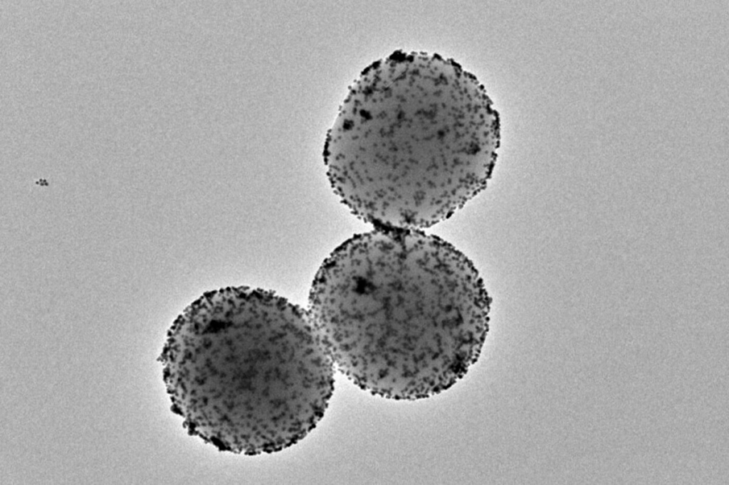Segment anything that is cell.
Returning <instances> with one entry per match:
<instances>
[{"label": "cell", "instance_id": "3957f363", "mask_svg": "<svg viewBox=\"0 0 729 485\" xmlns=\"http://www.w3.org/2000/svg\"><path fill=\"white\" fill-rule=\"evenodd\" d=\"M435 64L393 57L352 88L325 148L330 185L375 228L421 230L452 215L491 176L497 130L479 105L440 98Z\"/></svg>", "mask_w": 729, "mask_h": 485}, {"label": "cell", "instance_id": "7a4b0ae2", "mask_svg": "<svg viewBox=\"0 0 729 485\" xmlns=\"http://www.w3.org/2000/svg\"><path fill=\"white\" fill-rule=\"evenodd\" d=\"M162 360L191 428L237 452L303 439L334 390V363L310 314L261 289L204 294L174 321Z\"/></svg>", "mask_w": 729, "mask_h": 485}, {"label": "cell", "instance_id": "6da1fadb", "mask_svg": "<svg viewBox=\"0 0 729 485\" xmlns=\"http://www.w3.org/2000/svg\"><path fill=\"white\" fill-rule=\"evenodd\" d=\"M491 299L471 261L420 230L375 228L324 260L309 314L334 365L373 395L416 400L475 360Z\"/></svg>", "mask_w": 729, "mask_h": 485}]
</instances>
